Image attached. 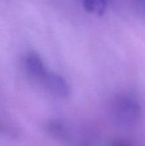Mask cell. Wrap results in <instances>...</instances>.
<instances>
[{"label":"cell","mask_w":145,"mask_h":146,"mask_svg":"<svg viewBox=\"0 0 145 146\" xmlns=\"http://www.w3.org/2000/svg\"><path fill=\"white\" fill-rule=\"evenodd\" d=\"M111 116L116 125L125 128L135 127L141 120L142 109L135 97L120 94L111 103Z\"/></svg>","instance_id":"1"},{"label":"cell","mask_w":145,"mask_h":146,"mask_svg":"<svg viewBox=\"0 0 145 146\" xmlns=\"http://www.w3.org/2000/svg\"><path fill=\"white\" fill-rule=\"evenodd\" d=\"M23 62L27 74L37 80H42L48 72L42 57L35 51L28 52L25 56Z\"/></svg>","instance_id":"3"},{"label":"cell","mask_w":145,"mask_h":146,"mask_svg":"<svg viewBox=\"0 0 145 146\" xmlns=\"http://www.w3.org/2000/svg\"><path fill=\"white\" fill-rule=\"evenodd\" d=\"M109 0H82L86 11L97 15H103L108 8Z\"/></svg>","instance_id":"5"},{"label":"cell","mask_w":145,"mask_h":146,"mask_svg":"<svg viewBox=\"0 0 145 146\" xmlns=\"http://www.w3.org/2000/svg\"><path fill=\"white\" fill-rule=\"evenodd\" d=\"M0 133L4 134H14L12 127L0 116Z\"/></svg>","instance_id":"6"},{"label":"cell","mask_w":145,"mask_h":146,"mask_svg":"<svg viewBox=\"0 0 145 146\" xmlns=\"http://www.w3.org/2000/svg\"><path fill=\"white\" fill-rule=\"evenodd\" d=\"M46 128L49 134L56 139L63 142H68L71 138L70 129L63 121L58 120L50 121L48 122Z\"/></svg>","instance_id":"4"},{"label":"cell","mask_w":145,"mask_h":146,"mask_svg":"<svg viewBox=\"0 0 145 146\" xmlns=\"http://www.w3.org/2000/svg\"><path fill=\"white\" fill-rule=\"evenodd\" d=\"M137 1H138V5H139L143 9H144L145 10V0H137Z\"/></svg>","instance_id":"8"},{"label":"cell","mask_w":145,"mask_h":146,"mask_svg":"<svg viewBox=\"0 0 145 146\" xmlns=\"http://www.w3.org/2000/svg\"><path fill=\"white\" fill-rule=\"evenodd\" d=\"M45 87L54 95L60 98H67L70 94V86L68 81L61 75L47 72L42 79Z\"/></svg>","instance_id":"2"},{"label":"cell","mask_w":145,"mask_h":146,"mask_svg":"<svg viewBox=\"0 0 145 146\" xmlns=\"http://www.w3.org/2000/svg\"><path fill=\"white\" fill-rule=\"evenodd\" d=\"M111 146H130L126 142L122 141V140H115L113 142Z\"/></svg>","instance_id":"7"}]
</instances>
